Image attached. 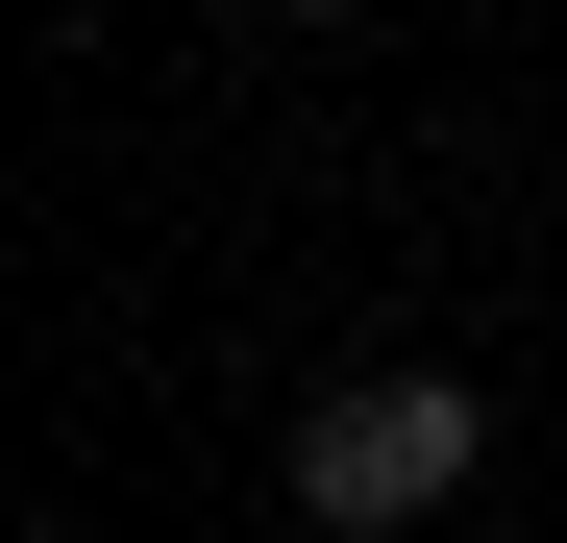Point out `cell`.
I'll return each instance as SVG.
<instances>
[{"label":"cell","mask_w":567,"mask_h":543,"mask_svg":"<svg viewBox=\"0 0 567 543\" xmlns=\"http://www.w3.org/2000/svg\"><path fill=\"white\" fill-rule=\"evenodd\" d=\"M271 25H370V0H271Z\"/></svg>","instance_id":"7a4b0ae2"},{"label":"cell","mask_w":567,"mask_h":543,"mask_svg":"<svg viewBox=\"0 0 567 543\" xmlns=\"http://www.w3.org/2000/svg\"><path fill=\"white\" fill-rule=\"evenodd\" d=\"M468 470H494V396L468 371H321L297 396V519L321 543H420Z\"/></svg>","instance_id":"6da1fadb"}]
</instances>
